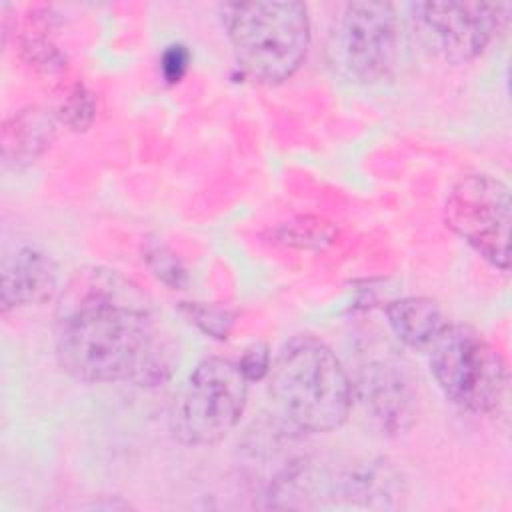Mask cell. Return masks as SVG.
Returning <instances> with one entry per match:
<instances>
[{"label":"cell","instance_id":"6da1fadb","mask_svg":"<svg viewBox=\"0 0 512 512\" xmlns=\"http://www.w3.org/2000/svg\"><path fill=\"white\" fill-rule=\"evenodd\" d=\"M54 354L60 368L88 384H164L174 368L146 294L116 270H78L58 296Z\"/></svg>","mask_w":512,"mask_h":512},{"label":"cell","instance_id":"7a4b0ae2","mask_svg":"<svg viewBox=\"0 0 512 512\" xmlns=\"http://www.w3.org/2000/svg\"><path fill=\"white\" fill-rule=\"evenodd\" d=\"M268 394L282 422L302 434L340 428L354 402L344 364L314 336H294L280 348L270 364Z\"/></svg>","mask_w":512,"mask_h":512},{"label":"cell","instance_id":"3957f363","mask_svg":"<svg viewBox=\"0 0 512 512\" xmlns=\"http://www.w3.org/2000/svg\"><path fill=\"white\" fill-rule=\"evenodd\" d=\"M218 14L234 58L250 78L280 84L304 64L312 38L306 4L232 2L220 4Z\"/></svg>","mask_w":512,"mask_h":512},{"label":"cell","instance_id":"277c9868","mask_svg":"<svg viewBox=\"0 0 512 512\" xmlns=\"http://www.w3.org/2000/svg\"><path fill=\"white\" fill-rule=\"evenodd\" d=\"M430 372L442 394L472 414L498 412L508 394L504 356L468 324H446L428 348Z\"/></svg>","mask_w":512,"mask_h":512},{"label":"cell","instance_id":"5b68a950","mask_svg":"<svg viewBox=\"0 0 512 512\" xmlns=\"http://www.w3.org/2000/svg\"><path fill=\"white\" fill-rule=\"evenodd\" d=\"M248 380L238 362L210 356L188 374L172 412V430L188 446H212L224 440L240 422Z\"/></svg>","mask_w":512,"mask_h":512},{"label":"cell","instance_id":"8992f818","mask_svg":"<svg viewBox=\"0 0 512 512\" xmlns=\"http://www.w3.org/2000/svg\"><path fill=\"white\" fill-rule=\"evenodd\" d=\"M444 220L480 258L508 270L512 196L506 182L492 174L462 176L446 196Z\"/></svg>","mask_w":512,"mask_h":512},{"label":"cell","instance_id":"52a82bcc","mask_svg":"<svg viewBox=\"0 0 512 512\" xmlns=\"http://www.w3.org/2000/svg\"><path fill=\"white\" fill-rule=\"evenodd\" d=\"M508 2H414L410 14L424 44L450 64L478 58L508 26Z\"/></svg>","mask_w":512,"mask_h":512},{"label":"cell","instance_id":"ba28073f","mask_svg":"<svg viewBox=\"0 0 512 512\" xmlns=\"http://www.w3.org/2000/svg\"><path fill=\"white\" fill-rule=\"evenodd\" d=\"M400 48V22L390 2L356 0L342 8L334 34L340 68L356 82L374 84L392 74Z\"/></svg>","mask_w":512,"mask_h":512},{"label":"cell","instance_id":"9c48e42d","mask_svg":"<svg viewBox=\"0 0 512 512\" xmlns=\"http://www.w3.org/2000/svg\"><path fill=\"white\" fill-rule=\"evenodd\" d=\"M366 418L386 436L408 430L416 418V388L406 366L392 356L370 358L352 384Z\"/></svg>","mask_w":512,"mask_h":512},{"label":"cell","instance_id":"30bf717a","mask_svg":"<svg viewBox=\"0 0 512 512\" xmlns=\"http://www.w3.org/2000/svg\"><path fill=\"white\" fill-rule=\"evenodd\" d=\"M58 290V266L36 246H20L8 254L0 272L2 312L50 300Z\"/></svg>","mask_w":512,"mask_h":512},{"label":"cell","instance_id":"8fae6325","mask_svg":"<svg viewBox=\"0 0 512 512\" xmlns=\"http://www.w3.org/2000/svg\"><path fill=\"white\" fill-rule=\"evenodd\" d=\"M328 494L350 506L394 508L404 496L400 472L384 458L354 462L326 482Z\"/></svg>","mask_w":512,"mask_h":512},{"label":"cell","instance_id":"7c38bea8","mask_svg":"<svg viewBox=\"0 0 512 512\" xmlns=\"http://www.w3.org/2000/svg\"><path fill=\"white\" fill-rule=\"evenodd\" d=\"M386 320L394 336L412 350H428L448 324L440 306L426 296H404L386 304Z\"/></svg>","mask_w":512,"mask_h":512},{"label":"cell","instance_id":"4fadbf2b","mask_svg":"<svg viewBox=\"0 0 512 512\" xmlns=\"http://www.w3.org/2000/svg\"><path fill=\"white\" fill-rule=\"evenodd\" d=\"M52 120L38 108L22 110L4 126L2 154L6 162H30L48 142L52 134Z\"/></svg>","mask_w":512,"mask_h":512},{"label":"cell","instance_id":"5bb4252c","mask_svg":"<svg viewBox=\"0 0 512 512\" xmlns=\"http://www.w3.org/2000/svg\"><path fill=\"white\" fill-rule=\"evenodd\" d=\"M144 260L150 272L168 288L180 290L188 282V272L176 254L160 240H148L144 244Z\"/></svg>","mask_w":512,"mask_h":512},{"label":"cell","instance_id":"9a60e30c","mask_svg":"<svg viewBox=\"0 0 512 512\" xmlns=\"http://www.w3.org/2000/svg\"><path fill=\"white\" fill-rule=\"evenodd\" d=\"M180 310L198 330H202L206 336H212L216 340H226L236 322L234 312L216 304L180 302Z\"/></svg>","mask_w":512,"mask_h":512},{"label":"cell","instance_id":"2e32d148","mask_svg":"<svg viewBox=\"0 0 512 512\" xmlns=\"http://www.w3.org/2000/svg\"><path fill=\"white\" fill-rule=\"evenodd\" d=\"M94 118V98L84 84H76L60 108V120L72 130H84Z\"/></svg>","mask_w":512,"mask_h":512},{"label":"cell","instance_id":"e0dca14e","mask_svg":"<svg viewBox=\"0 0 512 512\" xmlns=\"http://www.w3.org/2000/svg\"><path fill=\"white\" fill-rule=\"evenodd\" d=\"M22 50L26 58L34 64L40 66L46 72L58 70L64 64V56L58 52V48L42 34L38 32H26L22 38Z\"/></svg>","mask_w":512,"mask_h":512},{"label":"cell","instance_id":"ac0fdd59","mask_svg":"<svg viewBox=\"0 0 512 512\" xmlns=\"http://www.w3.org/2000/svg\"><path fill=\"white\" fill-rule=\"evenodd\" d=\"M270 364H272V356H270V348L264 344V342H254L250 344L240 360H238V366L242 370V374L246 376L248 382H254V380H262L264 376H268L270 372Z\"/></svg>","mask_w":512,"mask_h":512},{"label":"cell","instance_id":"d6986e66","mask_svg":"<svg viewBox=\"0 0 512 512\" xmlns=\"http://www.w3.org/2000/svg\"><path fill=\"white\" fill-rule=\"evenodd\" d=\"M190 66V50L184 44H170L160 56V72L168 84H176L184 78Z\"/></svg>","mask_w":512,"mask_h":512}]
</instances>
